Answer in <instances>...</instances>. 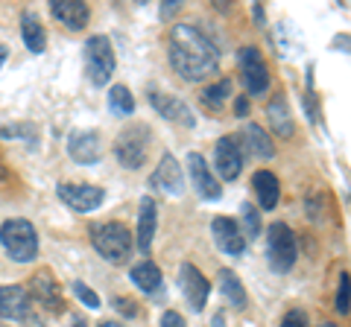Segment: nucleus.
<instances>
[{"label":"nucleus","mask_w":351,"mask_h":327,"mask_svg":"<svg viewBox=\"0 0 351 327\" xmlns=\"http://www.w3.org/2000/svg\"><path fill=\"white\" fill-rule=\"evenodd\" d=\"M6 56H9V50H6L3 44H0V68H3V62H6Z\"/></svg>","instance_id":"nucleus-38"},{"label":"nucleus","mask_w":351,"mask_h":327,"mask_svg":"<svg viewBox=\"0 0 351 327\" xmlns=\"http://www.w3.org/2000/svg\"><path fill=\"white\" fill-rule=\"evenodd\" d=\"M246 140H249V149L255 152V155H258L261 161L276 158V146H272L269 135L263 132V129H261L258 123H246Z\"/></svg>","instance_id":"nucleus-26"},{"label":"nucleus","mask_w":351,"mask_h":327,"mask_svg":"<svg viewBox=\"0 0 351 327\" xmlns=\"http://www.w3.org/2000/svg\"><path fill=\"white\" fill-rule=\"evenodd\" d=\"M179 287L184 292V298H188L191 310L202 313L205 304H208V292H211V283H208V278L202 275V272L196 266H191V263H184L179 269Z\"/></svg>","instance_id":"nucleus-11"},{"label":"nucleus","mask_w":351,"mask_h":327,"mask_svg":"<svg viewBox=\"0 0 351 327\" xmlns=\"http://www.w3.org/2000/svg\"><path fill=\"white\" fill-rule=\"evenodd\" d=\"M56 193L76 213H91L106 202V190L97 187V184H59Z\"/></svg>","instance_id":"nucleus-7"},{"label":"nucleus","mask_w":351,"mask_h":327,"mask_svg":"<svg viewBox=\"0 0 351 327\" xmlns=\"http://www.w3.org/2000/svg\"><path fill=\"white\" fill-rule=\"evenodd\" d=\"M179 9H182V3H179V0H167V3L161 6V18H164V21H170L176 12H179Z\"/></svg>","instance_id":"nucleus-35"},{"label":"nucleus","mask_w":351,"mask_h":327,"mask_svg":"<svg viewBox=\"0 0 351 327\" xmlns=\"http://www.w3.org/2000/svg\"><path fill=\"white\" fill-rule=\"evenodd\" d=\"M322 327H337V324H331V322H328V324H322Z\"/></svg>","instance_id":"nucleus-43"},{"label":"nucleus","mask_w":351,"mask_h":327,"mask_svg":"<svg viewBox=\"0 0 351 327\" xmlns=\"http://www.w3.org/2000/svg\"><path fill=\"white\" fill-rule=\"evenodd\" d=\"M149 105L156 108L164 120H170V123H179L184 129L196 126V117L191 112V105L184 100H179V96H170V94H161V91H149Z\"/></svg>","instance_id":"nucleus-12"},{"label":"nucleus","mask_w":351,"mask_h":327,"mask_svg":"<svg viewBox=\"0 0 351 327\" xmlns=\"http://www.w3.org/2000/svg\"><path fill=\"white\" fill-rule=\"evenodd\" d=\"M100 327H123V324H117V322H100Z\"/></svg>","instance_id":"nucleus-41"},{"label":"nucleus","mask_w":351,"mask_h":327,"mask_svg":"<svg viewBox=\"0 0 351 327\" xmlns=\"http://www.w3.org/2000/svg\"><path fill=\"white\" fill-rule=\"evenodd\" d=\"M217 283H219V289H223V296L228 298V304H232L234 310H246V289H243V283H240V278L234 275L232 269H219V275H217Z\"/></svg>","instance_id":"nucleus-23"},{"label":"nucleus","mask_w":351,"mask_h":327,"mask_svg":"<svg viewBox=\"0 0 351 327\" xmlns=\"http://www.w3.org/2000/svg\"><path fill=\"white\" fill-rule=\"evenodd\" d=\"M240 213H243V225H246V239H252V237H258L261 234V216H258V211H255V205H249V202H243V208H240Z\"/></svg>","instance_id":"nucleus-28"},{"label":"nucleus","mask_w":351,"mask_h":327,"mask_svg":"<svg viewBox=\"0 0 351 327\" xmlns=\"http://www.w3.org/2000/svg\"><path fill=\"white\" fill-rule=\"evenodd\" d=\"M149 187L156 190H164L167 196H182L184 193V172L179 167V161H176L170 152H164L156 172L149 176Z\"/></svg>","instance_id":"nucleus-10"},{"label":"nucleus","mask_w":351,"mask_h":327,"mask_svg":"<svg viewBox=\"0 0 351 327\" xmlns=\"http://www.w3.org/2000/svg\"><path fill=\"white\" fill-rule=\"evenodd\" d=\"M234 112H237V117H246V114H249V100H246V96H237Z\"/></svg>","instance_id":"nucleus-36"},{"label":"nucleus","mask_w":351,"mask_h":327,"mask_svg":"<svg viewBox=\"0 0 351 327\" xmlns=\"http://www.w3.org/2000/svg\"><path fill=\"white\" fill-rule=\"evenodd\" d=\"M149 129L144 123H135L123 129L114 140V158L120 161V167L126 170H141L147 161V149H149Z\"/></svg>","instance_id":"nucleus-5"},{"label":"nucleus","mask_w":351,"mask_h":327,"mask_svg":"<svg viewBox=\"0 0 351 327\" xmlns=\"http://www.w3.org/2000/svg\"><path fill=\"white\" fill-rule=\"evenodd\" d=\"M228 96H232V79H217L214 85H205L199 100H202L205 108H211V112H223Z\"/></svg>","instance_id":"nucleus-25"},{"label":"nucleus","mask_w":351,"mask_h":327,"mask_svg":"<svg viewBox=\"0 0 351 327\" xmlns=\"http://www.w3.org/2000/svg\"><path fill=\"white\" fill-rule=\"evenodd\" d=\"M50 12L56 21H62L68 29H82L88 24V18H91V9H88L82 0H53L50 3Z\"/></svg>","instance_id":"nucleus-19"},{"label":"nucleus","mask_w":351,"mask_h":327,"mask_svg":"<svg viewBox=\"0 0 351 327\" xmlns=\"http://www.w3.org/2000/svg\"><path fill=\"white\" fill-rule=\"evenodd\" d=\"M108 108H112L117 117H129L135 112V96H132L126 85H112V88H108Z\"/></svg>","instance_id":"nucleus-27"},{"label":"nucleus","mask_w":351,"mask_h":327,"mask_svg":"<svg viewBox=\"0 0 351 327\" xmlns=\"http://www.w3.org/2000/svg\"><path fill=\"white\" fill-rule=\"evenodd\" d=\"M170 64L184 82H205L219 73V53L205 32L191 24H173L170 29Z\"/></svg>","instance_id":"nucleus-1"},{"label":"nucleus","mask_w":351,"mask_h":327,"mask_svg":"<svg viewBox=\"0 0 351 327\" xmlns=\"http://www.w3.org/2000/svg\"><path fill=\"white\" fill-rule=\"evenodd\" d=\"M85 76L88 82L103 88V85L114 76L117 68V59H114V50H112V41L106 36H91L85 41Z\"/></svg>","instance_id":"nucleus-4"},{"label":"nucleus","mask_w":351,"mask_h":327,"mask_svg":"<svg viewBox=\"0 0 351 327\" xmlns=\"http://www.w3.org/2000/svg\"><path fill=\"white\" fill-rule=\"evenodd\" d=\"M0 246L15 263H32L38 257V231L29 220H6L0 225Z\"/></svg>","instance_id":"nucleus-3"},{"label":"nucleus","mask_w":351,"mask_h":327,"mask_svg":"<svg viewBox=\"0 0 351 327\" xmlns=\"http://www.w3.org/2000/svg\"><path fill=\"white\" fill-rule=\"evenodd\" d=\"M68 155L76 164H97L103 158L100 135H97L94 129H85V132H71V138H68Z\"/></svg>","instance_id":"nucleus-16"},{"label":"nucleus","mask_w":351,"mask_h":327,"mask_svg":"<svg viewBox=\"0 0 351 327\" xmlns=\"http://www.w3.org/2000/svg\"><path fill=\"white\" fill-rule=\"evenodd\" d=\"M156 228H158V208H156V202H152V196H144L138 205V248L144 254L152 248Z\"/></svg>","instance_id":"nucleus-18"},{"label":"nucleus","mask_w":351,"mask_h":327,"mask_svg":"<svg viewBox=\"0 0 351 327\" xmlns=\"http://www.w3.org/2000/svg\"><path fill=\"white\" fill-rule=\"evenodd\" d=\"M214 167L219 172V179L223 181H234L240 176V170H243V149H240L237 138L226 135L217 140L214 146Z\"/></svg>","instance_id":"nucleus-9"},{"label":"nucleus","mask_w":351,"mask_h":327,"mask_svg":"<svg viewBox=\"0 0 351 327\" xmlns=\"http://www.w3.org/2000/svg\"><path fill=\"white\" fill-rule=\"evenodd\" d=\"M214 327H226V319H223V313H217V315H214Z\"/></svg>","instance_id":"nucleus-37"},{"label":"nucleus","mask_w":351,"mask_h":327,"mask_svg":"<svg viewBox=\"0 0 351 327\" xmlns=\"http://www.w3.org/2000/svg\"><path fill=\"white\" fill-rule=\"evenodd\" d=\"M267 120H269V129L276 132L278 138H293V132H295V126H293V114H290V108H287V96L284 94H276L269 100V105H267Z\"/></svg>","instance_id":"nucleus-21"},{"label":"nucleus","mask_w":351,"mask_h":327,"mask_svg":"<svg viewBox=\"0 0 351 327\" xmlns=\"http://www.w3.org/2000/svg\"><path fill=\"white\" fill-rule=\"evenodd\" d=\"M267 260L269 269L284 275L295 266V234L290 231V225L284 222H272L269 225V237H267Z\"/></svg>","instance_id":"nucleus-6"},{"label":"nucleus","mask_w":351,"mask_h":327,"mask_svg":"<svg viewBox=\"0 0 351 327\" xmlns=\"http://www.w3.org/2000/svg\"><path fill=\"white\" fill-rule=\"evenodd\" d=\"M73 296L80 298L88 310H97V307H100V298H97V292L88 287V283H82V280H76V283H73Z\"/></svg>","instance_id":"nucleus-29"},{"label":"nucleus","mask_w":351,"mask_h":327,"mask_svg":"<svg viewBox=\"0 0 351 327\" xmlns=\"http://www.w3.org/2000/svg\"><path fill=\"white\" fill-rule=\"evenodd\" d=\"M32 315V298L27 287H0V319L27 322Z\"/></svg>","instance_id":"nucleus-13"},{"label":"nucleus","mask_w":351,"mask_h":327,"mask_svg":"<svg viewBox=\"0 0 351 327\" xmlns=\"http://www.w3.org/2000/svg\"><path fill=\"white\" fill-rule=\"evenodd\" d=\"M252 190H255L258 202L263 211H272L281 199V184H278V176L269 170H258L255 176H252Z\"/></svg>","instance_id":"nucleus-20"},{"label":"nucleus","mask_w":351,"mask_h":327,"mask_svg":"<svg viewBox=\"0 0 351 327\" xmlns=\"http://www.w3.org/2000/svg\"><path fill=\"white\" fill-rule=\"evenodd\" d=\"M27 292H29V298H32V301H38L41 307H47L50 313H62V310H64L59 283L53 280V275H50L47 269L29 278V289H27Z\"/></svg>","instance_id":"nucleus-14"},{"label":"nucleus","mask_w":351,"mask_h":327,"mask_svg":"<svg viewBox=\"0 0 351 327\" xmlns=\"http://www.w3.org/2000/svg\"><path fill=\"white\" fill-rule=\"evenodd\" d=\"M114 307L120 310V313H123V315H129V319H135V315H138V304L135 301H132V298H123V296H117L114 301Z\"/></svg>","instance_id":"nucleus-33"},{"label":"nucleus","mask_w":351,"mask_h":327,"mask_svg":"<svg viewBox=\"0 0 351 327\" xmlns=\"http://www.w3.org/2000/svg\"><path fill=\"white\" fill-rule=\"evenodd\" d=\"M129 275H132V283H135L141 292H147V296H158L161 292L164 278H161V269L152 263V260H144V263L132 266Z\"/></svg>","instance_id":"nucleus-22"},{"label":"nucleus","mask_w":351,"mask_h":327,"mask_svg":"<svg viewBox=\"0 0 351 327\" xmlns=\"http://www.w3.org/2000/svg\"><path fill=\"white\" fill-rule=\"evenodd\" d=\"M339 315L348 313V272H339V289H337V307Z\"/></svg>","instance_id":"nucleus-31"},{"label":"nucleus","mask_w":351,"mask_h":327,"mask_svg":"<svg viewBox=\"0 0 351 327\" xmlns=\"http://www.w3.org/2000/svg\"><path fill=\"white\" fill-rule=\"evenodd\" d=\"M278 327H311V324H307V315H304L302 310H290V313L281 319Z\"/></svg>","instance_id":"nucleus-32"},{"label":"nucleus","mask_w":351,"mask_h":327,"mask_svg":"<svg viewBox=\"0 0 351 327\" xmlns=\"http://www.w3.org/2000/svg\"><path fill=\"white\" fill-rule=\"evenodd\" d=\"M91 246L108 263H126L132 257V234L123 222H94L88 228Z\"/></svg>","instance_id":"nucleus-2"},{"label":"nucleus","mask_w":351,"mask_h":327,"mask_svg":"<svg viewBox=\"0 0 351 327\" xmlns=\"http://www.w3.org/2000/svg\"><path fill=\"white\" fill-rule=\"evenodd\" d=\"M161 327H188V324H184V315H179L176 310H167L161 315Z\"/></svg>","instance_id":"nucleus-34"},{"label":"nucleus","mask_w":351,"mask_h":327,"mask_svg":"<svg viewBox=\"0 0 351 327\" xmlns=\"http://www.w3.org/2000/svg\"><path fill=\"white\" fill-rule=\"evenodd\" d=\"M255 21H258V24H263V9L261 6H255Z\"/></svg>","instance_id":"nucleus-40"},{"label":"nucleus","mask_w":351,"mask_h":327,"mask_svg":"<svg viewBox=\"0 0 351 327\" xmlns=\"http://www.w3.org/2000/svg\"><path fill=\"white\" fill-rule=\"evenodd\" d=\"M27 327H44V324H41V319H32V315H29V319H27Z\"/></svg>","instance_id":"nucleus-39"},{"label":"nucleus","mask_w":351,"mask_h":327,"mask_svg":"<svg viewBox=\"0 0 351 327\" xmlns=\"http://www.w3.org/2000/svg\"><path fill=\"white\" fill-rule=\"evenodd\" d=\"M21 36H24L27 50L32 53H44V47H47V32H44L38 15H32V12L21 15Z\"/></svg>","instance_id":"nucleus-24"},{"label":"nucleus","mask_w":351,"mask_h":327,"mask_svg":"<svg viewBox=\"0 0 351 327\" xmlns=\"http://www.w3.org/2000/svg\"><path fill=\"white\" fill-rule=\"evenodd\" d=\"M0 138H27L29 144H36V129L32 126H3L0 123Z\"/></svg>","instance_id":"nucleus-30"},{"label":"nucleus","mask_w":351,"mask_h":327,"mask_svg":"<svg viewBox=\"0 0 351 327\" xmlns=\"http://www.w3.org/2000/svg\"><path fill=\"white\" fill-rule=\"evenodd\" d=\"M71 327H88V324H85V322H73Z\"/></svg>","instance_id":"nucleus-42"},{"label":"nucleus","mask_w":351,"mask_h":327,"mask_svg":"<svg viewBox=\"0 0 351 327\" xmlns=\"http://www.w3.org/2000/svg\"><path fill=\"white\" fill-rule=\"evenodd\" d=\"M211 234H214V243H217L219 252H226V254H243L246 237L237 228L234 220H228V216H217V220L211 222Z\"/></svg>","instance_id":"nucleus-17"},{"label":"nucleus","mask_w":351,"mask_h":327,"mask_svg":"<svg viewBox=\"0 0 351 327\" xmlns=\"http://www.w3.org/2000/svg\"><path fill=\"white\" fill-rule=\"evenodd\" d=\"M188 172H191V181H193V190L202 196V199H219L223 196V187L219 181L214 179L211 167L205 164V158L199 152H191L188 155Z\"/></svg>","instance_id":"nucleus-15"},{"label":"nucleus","mask_w":351,"mask_h":327,"mask_svg":"<svg viewBox=\"0 0 351 327\" xmlns=\"http://www.w3.org/2000/svg\"><path fill=\"white\" fill-rule=\"evenodd\" d=\"M240 76H243V85L252 96H261L269 91V73H267V64H263L258 47L240 50Z\"/></svg>","instance_id":"nucleus-8"}]
</instances>
